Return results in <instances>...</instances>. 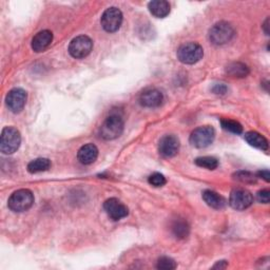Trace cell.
I'll list each match as a JSON object with an SVG mask.
<instances>
[{
    "label": "cell",
    "mask_w": 270,
    "mask_h": 270,
    "mask_svg": "<svg viewBox=\"0 0 270 270\" xmlns=\"http://www.w3.org/2000/svg\"><path fill=\"white\" fill-rule=\"evenodd\" d=\"M245 140L254 148H257L263 151L268 150V140L260 133L254 131L247 132L245 134Z\"/></svg>",
    "instance_id": "ac0fdd59"
},
{
    "label": "cell",
    "mask_w": 270,
    "mask_h": 270,
    "mask_svg": "<svg viewBox=\"0 0 270 270\" xmlns=\"http://www.w3.org/2000/svg\"><path fill=\"white\" fill-rule=\"evenodd\" d=\"M221 125H222V128L228 132H231L234 134H241L243 132L242 125L236 121L222 120Z\"/></svg>",
    "instance_id": "603a6c76"
},
{
    "label": "cell",
    "mask_w": 270,
    "mask_h": 270,
    "mask_svg": "<svg viewBox=\"0 0 270 270\" xmlns=\"http://www.w3.org/2000/svg\"><path fill=\"white\" fill-rule=\"evenodd\" d=\"M257 201L263 204H268L269 203V191L268 190H261L257 192L256 194Z\"/></svg>",
    "instance_id": "4316f807"
},
{
    "label": "cell",
    "mask_w": 270,
    "mask_h": 270,
    "mask_svg": "<svg viewBox=\"0 0 270 270\" xmlns=\"http://www.w3.org/2000/svg\"><path fill=\"white\" fill-rule=\"evenodd\" d=\"M212 91H213L215 94H225L226 91H227V87H226L225 85H223V84L215 85L214 88L212 89Z\"/></svg>",
    "instance_id": "83f0119b"
},
{
    "label": "cell",
    "mask_w": 270,
    "mask_h": 270,
    "mask_svg": "<svg viewBox=\"0 0 270 270\" xmlns=\"http://www.w3.org/2000/svg\"><path fill=\"white\" fill-rule=\"evenodd\" d=\"M21 143L19 131L14 127H6L0 136V151L4 154H13Z\"/></svg>",
    "instance_id": "7a4b0ae2"
},
{
    "label": "cell",
    "mask_w": 270,
    "mask_h": 270,
    "mask_svg": "<svg viewBox=\"0 0 270 270\" xmlns=\"http://www.w3.org/2000/svg\"><path fill=\"white\" fill-rule=\"evenodd\" d=\"M215 137V131L212 127H199L191 133L190 143L193 147L202 149L212 144Z\"/></svg>",
    "instance_id": "8992f818"
},
{
    "label": "cell",
    "mask_w": 270,
    "mask_h": 270,
    "mask_svg": "<svg viewBox=\"0 0 270 270\" xmlns=\"http://www.w3.org/2000/svg\"><path fill=\"white\" fill-rule=\"evenodd\" d=\"M124 132V120L119 113L110 114L100 127V136L105 140L120 137Z\"/></svg>",
    "instance_id": "6da1fadb"
},
{
    "label": "cell",
    "mask_w": 270,
    "mask_h": 270,
    "mask_svg": "<svg viewBox=\"0 0 270 270\" xmlns=\"http://www.w3.org/2000/svg\"><path fill=\"white\" fill-rule=\"evenodd\" d=\"M268 22H269V19L267 18L266 19V21H265V23H264V29H265V33H266V35H268V31H267V28H268Z\"/></svg>",
    "instance_id": "4dcf8cb0"
},
{
    "label": "cell",
    "mask_w": 270,
    "mask_h": 270,
    "mask_svg": "<svg viewBox=\"0 0 270 270\" xmlns=\"http://www.w3.org/2000/svg\"><path fill=\"white\" fill-rule=\"evenodd\" d=\"M234 36V30L228 22L221 21L218 22L209 31L210 41L213 44L222 45L229 42Z\"/></svg>",
    "instance_id": "277c9868"
},
{
    "label": "cell",
    "mask_w": 270,
    "mask_h": 270,
    "mask_svg": "<svg viewBox=\"0 0 270 270\" xmlns=\"http://www.w3.org/2000/svg\"><path fill=\"white\" fill-rule=\"evenodd\" d=\"M226 71L231 77L243 78L249 74V68L242 63H233L227 67Z\"/></svg>",
    "instance_id": "d6986e66"
},
{
    "label": "cell",
    "mask_w": 270,
    "mask_h": 270,
    "mask_svg": "<svg viewBox=\"0 0 270 270\" xmlns=\"http://www.w3.org/2000/svg\"><path fill=\"white\" fill-rule=\"evenodd\" d=\"M237 177V179L242 181L243 183H254L255 181V178L249 172H239Z\"/></svg>",
    "instance_id": "484cf974"
},
{
    "label": "cell",
    "mask_w": 270,
    "mask_h": 270,
    "mask_svg": "<svg viewBox=\"0 0 270 270\" xmlns=\"http://www.w3.org/2000/svg\"><path fill=\"white\" fill-rule=\"evenodd\" d=\"M203 199L208 206L214 209H222L226 205V201L224 197L211 190H206L203 192Z\"/></svg>",
    "instance_id": "e0dca14e"
},
{
    "label": "cell",
    "mask_w": 270,
    "mask_h": 270,
    "mask_svg": "<svg viewBox=\"0 0 270 270\" xmlns=\"http://www.w3.org/2000/svg\"><path fill=\"white\" fill-rule=\"evenodd\" d=\"M34 204V195L29 189L15 191L9 198V208L14 212H23L29 210Z\"/></svg>",
    "instance_id": "3957f363"
},
{
    "label": "cell",
    "mask_w": 270,
    "mask_h": 270,
    "mask_svg": "<svg viewBox=\"0 0 270 270\" xmlns=\"http://www.w3.org/2000/svg\"><path fill=\"white\" fill-rule=\"evenodd\" d=\"M257 175H259V178H262L266 182L270 181V173H269L268 170H262V171H260L259 173H257Z\"/></svg>",
    "instance_id": "f1b7e54d"
},
{
    "label": "cell",
    "mask_w": 270,
    "mask_h": 270,
    "mask_svg": "<svg viewBox=\"0 0 270 270\" xmlns=\"http://www.w3.org/2000/svg\"><path fill=\"white\" fill-rule=\"evenodd\" d=\"M98 157V149L95 145L87 144L78 150L77 158L83 165H91Z\"/></svg>",
    "instance_id": "9a60e30c"
},
{
    "label": "cell",
    "mask_w": 270,
    "mask_h": 270,
    "mask_svg": "<svg viewBox=\"0 0 270 270\" xmlns=\"http://www.w3.org/2000/svg\"><path fill=\"white\" fill-rule=\"evenodd\" d=\"M172 230L174 236L179 239H185L189 234V226L185 221H175Z\"/></svg>",
    "instance_id": "44dd1931"
},
{
    "label": "cell",
    "mask_w": 270,
    "mask_h": 270,
    "mask_svg": "<svg viewBox=\"0 0 270 270\" xmlns=\"http://www.w3.org/2000/svg\"><path fill=\"white\" fill-rule=\"evenodd\" d=\"M27 92L20 88H15L11 90L6 98V102L9 110L13 113H19L23 108H25L27 102Z\"/></svg>",
    "instance_id": "30bf717a"
},
{
    "label": "cell",
    "mask_w": 270,
    "mask_h": 270,
    "mask_svg": "<svg viewBox=\"0 0 270 270\" xmlns=\"http://www.w3.org/2000/svg\"><path fill=\"white\" fill-rule=\"evenodd\" d=\"M253 203L252 194L243 188L234 189L229 196V204L236 210H245L249 208Z\"/></svg>",
    "instance_id": "9c48e42d"
},
{
    "label": "cell",
    "mask_w": 270,
    "mask_h": 270,
    "mask_svg": "<svg viewBox=\"0 0 270 270\" xmlns=\"http://www.w3.org/2000/svg\"><path fill=\"white\" fill-rule=\"evenodd\" d=\"M204 50L201 45L195 42L185 43L178 50L179 61L185 65H193L202 60Z\"/></svg>",
    "instance_id": "5b68a950"
},
{
    "label": "cell",
    "mask_w": 270,
    "mask_h": 270,
    "mask_svg": "<svg viewBox=\"0 0 270 270\" xmlns=\"http://www.w3.org/2000/svg\"><path fill=\"white\" fill-rule=\"evenodd\" d=\"M100 22L104 31H107L109 33L116 32L121 28L123 23L122 11L115 7L107 9L103 12Z\"/></svg>",
    "instance_id": "ba28073f"
},
{
    "label": "cell",
    "mask_w": 270,
    "mask_h": 270,
    "mask_svg": "<svg viewBox=\"0 0 270 270\" xmlns=\"http://www.w3.org/2000/svg\"><path fill=\"white\" fill-rule=\"evenodd\" d=\"M180 150V140L175 135H165L158 144L159 154L164 157H173Z\"/></svg>",
    "instance_id": "7c38bea8"
},
{
    "label": "cell",
    "mask_w": 270,
    "mask_h": 270,
    "mask_svg": "<svg viewBox=\"0 0 270 270\" xmlns=\"http://www.w3.org/2000/svg\"><path fill=\"white\" fill-rule=\"evenodd\" d=\"M105 212L113 221H120L129 214V210L125 204L117 198H109L103 204Z\"/></svg>",
    "instance_id": "8fae6325"
},
{
    "label": "cell",
    "mask_w": 270,
    "mask_h": 270,
    "mask_svg": "<svg viewBox=\"0 0 270 270\" xmlns=\"http://www.w3.org/2000/svg\"><path fill=\"white\" fill-rule=\"evenodd\" d=\"M51 167V161L48 158H36L32 160L28 165V171L30 173H39L49 170Z\"/></svg>",
    "instance_id": "ffe728a7"
},
{
    "label": "cell",
    "mask_w": 270,
    "mask_h": 270,
    "mask_svg": "<svg viewBox=\"0 0 270 270\" xmlns=\"http://www.w3.org/2000/svg\"><path fill=\"white\" fill-rule=\"evenodd\" d=\"M156 268L157 269H161V270H171V269L177 268V263H175L171 259V257L163 256V257H160V259L157 261Z\"/></svg>",
    "instance_id": "cb8c5ba5"
},
{
    "label": "cell",
    "mask_w": 270,
    "mask_h": 270,
    "mask_svg": "<svg viewBox=\"0 0 270 270\" xmlns=\"http://www.w3.org/2000/svg\"><path fill=\"white\" fill-rule=\"evenodd\" d=\"M53 40V34L49 30H43L35 35L32 40V49L37 52H43L45 49L49 48Z\"/></svg>",
    "instance_id": "5bb4252c"
},
{
    "label": "cell",
    "mask_w": 270,
    "mask_h": 270,
    "mask_svg": "<svg viewBox=\"0 0 270 270\" xmlns=\"http://www.w3.org/2000/svg\"><path fill=\"white\" fill-rule=\"evenodd\" d=\"M195 164L198 167L206 168L208 170H214L219 166V161L217 158L211 157V156H204V157H198L195 159Z\"/></svg>",
    "instance_id": "7402d4cb"
},
{
    "label": "cell",
    "mask_w": 270,
    "mask_h": 270,
    "mask_svg": "<svg viewBox=\"0 0 270 270\" xmlns=\"http://www.w3.org/2000/svg\"><path fill=\"white\" fill-rule=\"evenodd\" d=\"M227 267V262L226 261H221V262H219L218 264H215L214 266H213V268H226Z\"/></svg>",
    "instance_id": "f546056e"
},
{
    "label": "cell",
    "mask_w": 270,
    "mask_h": 270,
    "mask_svg": "<svg viewBox=\"0 0 270 270\" xmlns=\"http://www.w3.org/2000/svg\"><path fill=\"white\" fill-rule=\"evenodd\" d=\"M93 49V42L86 35H80L75 37L69 45V53L76 60L87 57Z\"/></svg>",
    "instance_id": "52a82bcc"
},
{
    "label": "cell",
    "mask_w": 270,
    "mask_h": 270,
    "mask_svg": "<svg viewBox=\"0 0 270 270\" xmlns=\"http://www.w3.org/2000/svg\"><path fill=\"white\" fill-rule=\"evenodd\" d=\"M150 13L157 18H165L170 13V5L165 0H154L148 5Z\"/></svg>",
    "instance_id": "2e32d148"
},
{
    "label": "cell",
    "mask_w": 270,
    "mask_h": 270,
    "mask_svg": "<svg viewBox=\"0 0 270 270\" xmlns=\"http://www.w3.org/2000/svg\"><path fill=\"white\" fill-rule=\"evenodd\" d=\"M148 182L150 185L154 186V187H163L164 185L166 184V178L164 177L163 174L160 173H153L151 174L149 179H148Z\"/></svg>",
    "instance_id": "d4e9b609"
},
{
    "label": "cell",
    "mask_w": 270,
    "mask_h": 270,
    "mask_svg": "<svg viewBox=\"0 0 270 270\" xmlns=\"http://www.w3.org/2000/svg\"><path fill=\"white\" fill-rule=\"evenodd\" d=\"M164 100L163 93L155 89L149 88L146 89L139 96V102L146 108H156L159 107Z\"/></svg>",
    "instance_id": "4fadbf2b"
}]
</instances>
